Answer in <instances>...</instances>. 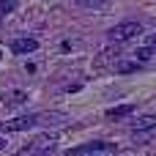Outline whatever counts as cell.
Instances as JSON below:
<instances>
[{"label": "cell", "instance_id": "1", "mask_svg": "<svg viewBox=\"0 0 156 156\" xmlns=\"http://www.w3.org/2000/svg\"><path fill=\"white\" fill-rule=\"evenodd\" d=\"M137 36H143V25H140V22H134V19L118 22L115 27H110V30H107V38H110L112 44H126V41L137 38Z\"/></svg>", "mask_w": 156, "mask_h": 156}, {"label": "cell", "instance_id": "2", "mask_svg": "<svg viewBox=\"0 0 156 156\" xmlns=\"http://www.w3.org/2000/svg\"><path fill=\"white\" fill-rule=\"evenodd\" d=\"M52 151H55V137L41 134V137H36L27 148H22L16 156H49Z\"/></svg>", "mask_w": 156, "mask_h": 156}, {"label": "cell", "instance_id": "3", "mask_svg": "<svg viewBox=\"0 0 156 156\" xmlns=\"http://www.w3.org/2000/svg\"><path fill=\"white\" fill-rule=\"evenodd\" d=\"M69 121L66 112H36V126H66Z\"/></svg>", "mask_w": 156, "mask_h": 156}, {"label": "cell", "instance_id": "4", "mask_svg": "<svg viewBox=\"0 0 156 156\" xmlns=\"http://www.w3.org/2000/svg\"><path fill=\"white\" fill-rule=\"evenodd\" d=\"M5 132H27V129H36V112L33 115H19V118H11L3 123Z\"/></svg>", "mask_w": 156, "mask_h": 156}, {"label": "cell", "instance_id": "5", "mask_svg": "<svg viewBox=\"0 0 156 156\" xmlns=\"http://www.w3.org/2000/svg\"><path fill=\"white\" fill-rule=\"evenodd\" d=\"M107 148H110V143L96 140V143H85V145H77V148L66 151V156H96V154H101V151H107Z\"/></svg>", "mask_w": 156, "mask_h": 156}, {"label": "cell", "instance_id": "6", "mask_svg": "<svg viewBox=\"0 0 156 156\" xmlns=\"http://www.w3.org/2000/svg\"><path fill=\"white\" fill-rule=\"evenodd\" d=\"M11 49H14L16 55H27V52H36V49H38V41H36V38H27V36H19V38H14Z\"/></svg>", "mask_w": 156, "mask_h": 156}, {"label": "cell", "instance_id": "7", "mask_svg": "<svg viewBox=\"0 0 156 156\" xmlns=\"http://www.w3.org/2000/svg\"><path fill=\"white\" fill-rule=\"evenodd\" d=\"M132 129H134V132H156V112L134 118V121H132Z\"/></svg>", "mask_w": 156, "mask_h": 156}, {"label": "cell", "instance_id": "8", "mask_svg": "<svg viewBox=\"0 0 156 156\" xmlns=\"http://www.w3.org/2000/svg\"><path fill=\"white\" fill-rule=\"evenodd\" d=\"M25 101H27V93H25V90H5V93H3V104L11 107V110H14V107H22Z\"/></svg>", "mask_w": 156, "mask_h": 156}, {"label": "cell", "instance_id": "9", "mask_svg": "<svg viewBox=\"0 0 156 156\" xmlns=\"http://www.w3.org/2000/svg\"><path fill=\"white\" fill-rule=\"evenodd\" d=\"M137 107L134 104H121V107H112V110H107V118L110 121H118V118H126V115H132Z\"/></svg>", "mask_w": 156, "mask_h": 156}, {"label": "cell", "instance_id": "10", "mask_svg": "<svg viewBox=\"0 0 156 156\" xmlns=\"http://www.w3.org/2000/svg\"><path fill=\"white\" fill-rule=\"evenodd\" d=\"M134 60L137 63H151V60H156V47H140L134 52Z\"/></svg>", "mask_w": 156, "mask_h": 156}, {"label": "cell", "instance_id": "11", "mask_svg": "<svg viewBox=\"0 0 156 156\" xmlns=\"http://www.w3.org/2000/svg\"><path fill=\"white\" fill-rule=\"evenodd\" d=\"M137 66H140L137 60H115L112 69H115L118 74H132V71H137Z\"/></svg>", "mask_w": 156, "mask_h": 156}, {"label": "cell", "instance_id": "12", "mask_svg": "<svg viewBox=\"0 0 156 156\" xmlns=\"http://www.w3.org/2000/svg\"><path fill=\"white\" fill-rule=\"evenodd\" d=\"M14 8H16V0H0V19H3V16H8Z\"/></svg>", "mask_w": 156, "mask_h": 156}, {"label": "cell", "instance_id": "13", "mask_svg": "<svg viewBox=\"0 0 156 156\" xmlns=\"http://www.w3.org/2000/svg\"><path fill=\"white\" fill-rule=\"evenodd\" d=\"M80 5H85V8H101V5H107L110 0H77Z\"/></svg>", "mask_w": 156, "mask_h": 156}, {"label": "cell", "instance_id": "14", "mask_svg": "<svg viewBox=\"0 0 156 156\" xmlns=\"http://www.w3.org/2000/svg\"><path fill=\"white\" fill-rule=\"evenodd\" d=\"M148 47H156V33H154V36H148Z\"/></svg>", "mask_w": 156, "mask_h": 156}, {"label": "cell", "instance_id": "15", "mask_svg": "<svg viewBox=\"0 0 156 156\" xmlns=\"http://www.w3.org/2000/svg\"><path fill=\"white\" fill-rule=\"evenodd\" d=\"M3 148H5V140H3V137H0V151H3Z\"/></svg>", "mask_w": 156, "mask_h": 156}]
</instances>
